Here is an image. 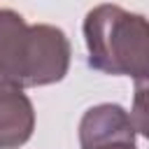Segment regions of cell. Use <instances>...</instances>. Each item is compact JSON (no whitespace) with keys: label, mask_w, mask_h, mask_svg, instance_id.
I'll return each instance as SVG.
<instances>
[{"label":"cell","mask_w":149,"mask_h":149,"mask_svg":"<svg viewBox=\"0 0 149 149\" xmlns=\"http://www.w3.org/2000/svg\"><path fill=\"white\" fill-rule=\"evenodd\" d=\"M130 121L135 126V133L149 140V81H135Z\"/></svg>","instance_id":"5b68a950"},{"label":"cell","mask_w":149,"mask_h":149,"mask_svg":"<svg viewBox=\"0 0 149 149\" xmlns=\"http://www.w3.org/2000/svg\"><path fill=\"white\" fill-rule=\"evenodd\" d=\"M88 65L105 74L149 81V19L119 5H98L84 19Z\"/></svg>","instance_id":"7a4b0ae2"},{"label":"cell","mask_w":149,"mask_h":149,"mask_svg":"<svg viewBox=\"0 0 149 149\" xmlns=\"http://www.w3.org/2000/svg\"><path fill=\"white\" fill-rule=\"evenodd\" d=\"M35 130V109L21 86L0 79V149L23 147Z\"/></svg>","instance_id":"3957f363"},{"label":"cell","mask_w":149,"mask_h":149,"mask_svg":"<svg viewBox=\"0 0 149 149\" xmlns=\"http://www.w3.org/2000/svg\"><path fill=\"white\" fill-rule=\"evenodd\" d=\"M135 126L130 114L121 105L102 102L84 112L79 121V144L81 149H91L114 140H135Z\"/></svg>","instance_id":"277c9868"},{"label":"cell","mask_w":149,"mask_h":149,"mask_svg":"<svg viewBox=\"0 0 149 149\" xmlns=\"http://www.w3.org/2000/svg\"><path fill=\"white\" fill-rule=\"evenodd\" d=\"M70 70V40L49 23H26L14 9H0V79L21 86L61 81Z\"/></svg>","instance_id":"6da1fadb"},{"label":"cell","mask_w":149,"mask_h":149,"mask_svg":"<svg viewBox=\"0 0 149 149\" xmlns=\"http://www.w3.org/2000/svg\"><path fill=\"white\" fill-rule=\"evenodd\" d=\"M91 149H137V147H135V140H114V142H105Z\"/></svg>","instance_id":"8992f818"}]
</instances>
